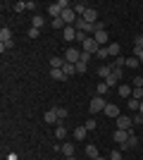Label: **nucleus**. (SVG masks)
<instances>
[{"instance_id": "nucleus-1", "label": "nucleus", "mask_w": 143, "mask_h": 160, "mask_svg": "<svg viewBox=\"0 0 143 160\" xmlns=\"http://www.w3.org/2000/svg\"><path fill=\"white\" fill-rule=\"evenodd\" d=\"M105 105H107V103H105V98H102V96H95V98L88 103V112H91V115L105 112Z\"/></svg>"}, {"instance_id": "nucleus-2", "label": "nucleus", "mask_w": 143, "mask_h": 160, "mask_svg": "<svg viewBox=\"0 0 143 160\" xmlns=\"http://www.w3.org/2000/svg\"><path fill=\"white\" fill-rule=\"evenodd\" d=\"M81 50H83V53H91V55H95L98 50H100V46L95 43V38H93V36H88V38H86V41L81 43Z\"/></svg>"}, {"instance_id": "nucleus-3", "label": "nucleus", "mask_w": 143, "mask_h": 160, "mask_svg": "<svg viewBox=\"0 0 143 160\" xmlns=\"http://www.w3.org/2000/svg\"><path fill=\"white\" fill-rule=\"evenodd\" d=\"M79 60H81V50H79V48H67V53H64V62L76 65Z\"/></svg>"}, {"instance_id": "nucleus-4", "label": "nucleus", "mask_w": 143, "mask_h": 160, "mask_svg": "<svg viewBox=\"0 0 143 160\" xmlns=\"http://www.w3.org/2000/svg\"><path fill=\"white\" fill-rule=\"evenodd\" d=\"M93 38H95V43H98V46H110V36H107V31H105V29H98V31L93 33Z\"/></svg>"}, {"instance_id": "nucleus-5", "label": "nucleus", "mask_w": 143, "mask_h": 160, "mask_svg": "<svg viewBox=\"0 0 143 160\" xmlns=\"http://www.w3.org/2000/svg\"><path fill=\"white\" fill-rule=\"evenodd\" d=\"M131 124H134V117H126V115H119V117H117V129L131 132Z\"/></svg>"}, {"instance_id": "nucleus-6", "label": "nucleus", "mask_w": 143, "mask_h": 160, "mask_svg": "<svg viewBox=\"0 0 143 160\" xmlns=\"http://www.w3.org/2000/svg\"><path fill=\"white\" fill-rule=\"evenodd\" d=\"M112 139H115L117 143H119V146H124V143L129 141V132H126V129H117V132H115V136H112Z\"/></svg>"}, {"instance_id": "nucleus-7", "label": "nucleus", "mask_w": 143, "mask_h": 160, "mask_svg": "<svg viewBox=\"0 0 143 160\" xmlns=\"http://www.w3.org/2000/svg\"><path fill=\"white\" fill-rule=\"evenodd\" d=\"M105 115H107V117H119V105H117V103H107V105H105Z\"/></svg>"}, {"instance_id": "nucleus-8", "label": "nucleus", "mask_w": 143, "mask_h": 160, "mask_svg": "<svg viewBox=\"0 0 143 160\" xmlns=\"http://www.w3.org/2000/svg\"><path fill=\"white\" fill-rule=\"evenodd\" d=\"M62 38L69 41V43H72V41H76V29H74V27H64V29H62Z\"/></svg>"}, {"instance_id": "nucleus-9", "label": "nucleus", "mask_w": 143, "mask_h": 160, "mask_svg": "<svg viewBox=\"0 0 143 160\" xmlns=\"http://www.w3.org/2000/svg\"><path fill=\"white\" fill-rule=\"evenodd\" d=\"M60 151H62L64 158H72V155H74V143H72V141H64V143L60 146Z\"/></svg>"}, {"instance_id": "nucleus-10", "label": "nucleus", "mask_w": 143, "mask_h": 160, "mask_svg": "<svg viewBox=\"0 0 143 160\" xmlns=\"http://www.w3.org/2000/svg\"><path fill=\"white\" fill-rule=\"evenodd\" d=\"M112 72H115V69H112V65H100V67H98V77H100L102 81L107 79V77H110Z\"/></svg>"}, {"instance_id": "nucleus-11", "label": "nucleus", "mask_w": 143, "mask_h": 160, "mask_svg": "<svg viewBox=\"0 0 143 160\" xmlns=\"http://www.w3.org/2000/svg\"><path fill=\"white\" fill-rule=\"evenodd\" d=\"M117 91H119V96H122V98H131L134 86H129V84H119V86H117Z\"/></svg>"}, {"instance_id": "nucleus-12", "label": "nucleus", "mask_w": 143, "mask_h": 160, "mask_svg": "<svg viewBox=\"0 0 143 160\" xmlns=\"http://www.w3.org/2000/svg\"><path fill=\"white\" fill-rule=\"evenodd\" d=\"M81 19H86L88 24H95V19H98V12H95L93 7H88V10L83 12V17H81Z\"/></svg>"}, {"instance_id": "nucleus-13", "label": "nucleus", "mask_w": 143, "mask_h": 160, "mask_svg": "<svg viewBox=\"0 0 143 160\" xmlns=\"http://www.w3.org/2000/svg\"><path fill=\"white\" fill-rule=\"evenodd\" d=\"M10 41H12V31L7 27H2L0 29V43H10Z\"/></svg>"}, {"instance_id": "nucleus-14", "label": "nucleus", "mask_w": 143, "mask_h": 160, "mask_svg": "<svg viewBox=\"0 0 143 160\" xmlns=\"http://www.w3.org/2000/svg\"><path fill=\"white\" fill-rule=\"evenodd\" d=\"M43 120H45L48 124H55V122H60V120H57V112H55V108H53V110H48V112L43 115Z\"/></svg>"}, {"instance_id": "nucleus-15", "label": "nucleus", "mask_w": 143, "mask_h": 160, "mask_svg": "<svg viewBox=\"0 0 143 160\" xmlns=\"http://www.w3.org/2000/svg\"><path fill=\"white\" fill-rule=\"evenodd\" d=\"M86 155H88V158H100V153H98V146H95V143H88V146H86Z\"/></svg>"}, {"instance_id": "nucleus-16", "label": "nucleus", "mask_w": 143, "mask_h": 160, "mask_svg": "<svg viewBox=\"0 0 143 160\" xmlns=\"http://www.w3.org/2000/svg\"><path fill=\"white\" fill-rule=\"evenodd\" d=\"M143 50V33H138L136 41H134V55H138Z\"/></svg>"}, {"instance_id": "nucleus-17", "label": "nucleus", "mask_w": 143, "mask_h": 160, "mask_svg": "<svg viewBox=\"0 0 143 160\" xmlns=\"http://www.w3.org/2000/svg\"><path fill=\"white\" fill-rule=\"evenodd\" d=\"M50 77H53L55 81H64L67 79V74L62 72V69H50Z\"/></svg>"}, {"instance_id": "nucleus-18", "label": "nucleus", "mask_w": 143, "mask_h": 160, "mask_svg": "<svg viewBox=\"0 0 143 160\" xmlns=\"http://www.w3.org/2000/svg\"><path fill=\"white\" fill-rule=\"evenodd\" d=\"M86 134H88V129H86V127H76L74 129V139L83 141V139H86Z\"/></svg>"}, {"instance_id": "nucleus-19", "label": "nucleus", "mask_w": 143, "mask_h": 160, "mask_svg": "<svg viewBox=\"0 0 143 160\" xmlns=\"http://www.w3.org/2000/svg\"><path fill=\"white\" fill-rule=\"evenodd\" d=\"M95 58H98V60H107V58H110V50H107V46H102L100 50L95 53Z\"/></svg>"}, {"instance_id": "nucleus-20", "label": "nucleus", "mask_w": 143, "mask_h": 160, "mask_svg": "<svg viewBox=\"0 0 143 160\" xmlns=\"http://www.w3.org/2000/svg\"><path fill=\"white\" fill-rule=\"evenodd\" d=\"M107 50H110V58H119V43H110Z\"/></svg>"}, {"instance_id": "nucleus-21", "label": "nucleus", "mask_w": 143, "mask_h": 160, "mask_svg": "<svg viewBox=\"0 0 143 160\" xmlns=\"http://www.w3.org/2000/svg\"><path fill=\"white\" fill-rule=\"evenodd\" d=\"M86 10H88V5H86V2H76V5H74V12L79 14V17H83V12H86Z\"/></svg>"}, {"instance_id": "nucleus-22", "label": "nucleus", "mask_w": 143, "mask_h": 160, "mask_svg": "<svg viewBox=\"0 0 143 160\" xmlns=\"http://www.w3.org/2000/svg\"><path fill=\"white\" fill-rule=\"evenodd\" d=\"M62 65H64L62 58H53V60H50V69H62Z\"/></svg>"}, {"instance_id": "nucleus-23", "label": "nucleus", "mask_w": 143, "mask_h": 160, "mask_svg": "<svg viewBox=\"0 0 143 160\" xmlns=\"http://www.w3.org/2000/svg\"><path fill=\"white\" fill-rule=\"evenodd\" d=\"M131 98L143 100V86H134V91H131Z\"/></svg>"}, {"instance_id": "nucleus-24", "label": "nucleus", "mask_w": 143, "mask_h": 160, "mask_svg": "<svg viewBox=\"0 0 143 160\" xmlns=\"http://www.w3.org/2000/svg\"><path fill=\"white\" fill-rule=\"evenodd\" d=\"M45 22H43V17L41 14H34V19H31V27H36V29H41Z\"/></svg>"}, {"instance_id": "nucleus-25", "label": "nucleus", "mask_w": 143, "mask_h": 160, "mask_svg": "<svg viewBox=\"0 0 143 160\" xmlns=\"http://www.w3.org/2000/svg\"><path fill=\"white\" fill-rule=\"evenodd\" d=\"M95 91H98V96H105L110 91V86L107 84H105V81H100V84H98V86H95Z\"/></svg>"}, {"instance_id": "nucleus-26", "label": "nucleus", "mask_w": 143, "mask_h": 160, "mask_svg": "<svg viewBox=\"0 0 143 160\" xmlns=\"http://www.w3.org/2000/svg\"><path fill=\"white\" fill-rule=\"evenodd\" d=\"M129 110H134V112H138V108H141V100H136V98H129Z\"/></svg>"}, {"instance_id": "nucleus-27", "label": "nucleus", "mask_w": 143, "mask_h": 160, "mask_svg": "<svg viewBox=\"0 0 143 160\" xmlns=\"http://www.w3.org/2000/svg\"><path fill=\"white\" fill-rule=\"evenodd\" d=\"M62 72L69 77V74H74V72H76V67H74V65H69V62H64V65H62Z\"/></svg>"}, {"instance_id": "nucleus-28", "label": "nucleus", "mask_w": 143, "mask_h": 160, "mask_svg": "<svg viewBox=\"0 0 143 160\" xmlns=\"http://www.w3.org/2000/svg\"><path fill=\"white\" fill-rule=\"evenodd\" d=\"M55 112H57V120H60V122L69 115V112H67V108H55Z\"/></svg>"}, {"instance_id": "nucleus-29", "label": "nucleus", "mask_w": 143, "mask_h": 160, "mask_svg": "<svg viewBox=\"0 0 143 160\" xmlns=\"http://www.w3.org/2000/svg\"><path fill=\"white\" fill-rule=\"evenodd\" d=\"M55 136L64 141V139H67V129H64V127H57V129H55Z\"/></svg>"}, {"instance_id": "nucleus-30", "label": "nucleus", "mask_w": 143, "mask_h": 160, "mask_svg": "<svg viewBox=\"0 0 143 160\" xmlns=\"http://www.w3.org/2000/svg\"><path fill=\"white\" fill-rule=\"evenodd\" d=\"M50 24H53V29H64V27H67V24L62 22V17H57V19H53V22H50Z\"/></svg>"}, {"instance_id": "nucleus-31", "label": "nucleus", "mask_w": 143, "mask_h": 160, "mask_svg": "<svg viewBox=\"0 0 143 160\" xmlns=\"http://www.w3.org/2000/svg\"><path fill=\"white\" fill-rule=\"evenodd\" d=\"M138 65H141V62H138V58H136V55H134V58H129V60H126V67H131V69H136Z\"/></svg>"}, {"instance_id": "nucleus-32", "label": "nucleus", "mask_w": 143, "mask_h": 160, "mask_svg": "<svg viewBox=\"0 0 143 160\" xmlns=\"http://www.w3.org/2000/svg\"><path fill=\"white\" fill-rule=\"evenodd\" d=\"M76 74H83V72H86V69H88V65H83V62H76Z\"/></svg>"}, {"instance_id": "nucleus-33", "label": "nucleus", "mask_w": 143, "mask_h": 160, "mask_svg": "<svg viewBox=\"0 0 143 160\" xmlns=\"http://www.w3.org/2000/svg\"><path fill=\"white\" fill-rule=\"evenodd\" d=\"M83 127L88 129V132H93V129L98 127V122H95V120H86V124H83Z\"/></svg>"}, {"instance_id": "nucleus-34", "label": "nucleus", "mask_w": 143, "mask_h": 160, "mask_svg": "<svg viewBox=\"0 0 143 160\" xmlns=\"http://www.w3.org/2000/svg\"><path fill=\"white\" fill-rule=\"evenodd\" d=\"M38 33H41V29L31 27V29H29V38H38Z\"/></svg>"}, {"instance_id": "nucleus-35", "label": "nucleus", "mask_w": 143, "mask_h": 160, "mask_svg": "<svg viewBox=\"0 0 143 160\" xmlns=\"http://www.w3.org/2000/svg\"><path fill=\"white\" fill-rule=\"evenodd\" d=\"M91 58H93L91 53H83V50H81V60H79V62H83V65H88V60H91Z\"/></svg>"}, {"instance_id": "nucleus-36", "label": "nucleus", "mask_w": 143, "mask_h": 160, "mask_svg": "<svg viewBox=\"0 0 143 160\" xmlns=\"http://www.w3.org/2000/svg\"><path fill=\"white\" fill-rule=\"evenodd\" d=\"M26 10V2H14V12H24Z\"/></svg>"}, {"instance_id": "nucleus-37", "label": "nucleus", "mask_w": 143, "mask_h": 160, "mask_svg": "<svg viewBox=\"0 0 143 160\" xmlns=\"http://www.w3.org/2000/svg\"><path fill=\"white\" fill-rule=\"evenodd\" d=\"M134 124H143V115H141V112L134 115Z\"/></svg>"}, {"instance_id": "nucleus-38", "label": "nucleus", "mask_w": 143, "mask_h": 160, "mask_svg": "<svg viewBox=\"0 0 143 160\" xmlns=\"http://www.w3.org/2000/svg\"><path fill=\"white\" fill-rule=\"evenodd\" d=\"M110 160H122V155H119V151H112V153H110Z\"/></svg>"}, {"instance_id": "nucleus-39", "label": "nucleus", "mask_w": 143, "mask_h": 160, "mask_svg": "<svg viewBox=\"0 0 143 160\" xmlns=\"http://www.w3.org/2000/svg\"><path fill=\"white\" fill-rule=\"evenodd\" d=\"M131 84H134V86H143V79H141V77H134V81H131Z\"/></svg>"}, {"instance_id": "nucleus-40", "label": "nucleus", "mask_w": 143, "mask_h": 160, "mask_svg": "<svg viewBox=\"0 0 143 160\" xmlns=\"http://www.w3.org/2000/svg\"><path fill=\"white\" fill-rule=\"evenodd\" d=\"M136 58H138V62H141V65H143V50H141V53L136 55Z\"/></svg>"}, {"instance_id": "nucleus-41", "label": "nucleus", "mask_w": 143, "mask_h": 160, "mask_svg": "<svg viewBox=\"0 0 143 160\" xmlns=\"http://www.w3.org/2000/svg\"><path fill=\"white\" fill-rule=\"evenodd\" d=\"M138 112H141V115H143V100H141V108H138Z\"/></svg>"}, {"instance_id": "nucleus-42", "label": "nucleus", "mask_w": 143, "mask_h": 160, "mask_svg": "<svg viewBox=\"0 0 143 160\" xmlns=\"http://www.w3.org/2000/svg\"><path fill=\"white\" fill-rule=\"evenodd\" d=\"M95 160H110V158H95Z\"/></svg>"}, {"instance_id": "nucleus-43", "label": "nucleus", "mask_w": 143, "mask_h": 160, "mask_svg": "<svg viewBox=\"0 0 143 160\" xmlns=\"http://www.w3.org/2000/svg\"><path fill=\"white\" fill-rule=\"evenodd\" d=\"M67 160H76V158H74V155H72V158H67Z\"/></svg>"}, {"instance_id": "nucleus-44", "label": "nucleus", "mask_w": 143, "mask_h": 160, "mask_svg": "<svg viewBox=\"0 0 143 160\" xmlns=\"http://www.w3.org/2000/svg\"><path fill=\"white\" fill-rule=\"evenodd\" d=\"M141 29H143V24H141Z\"/></svg>"}, {"instance_id": "nucleus-45", "label": "nucleus", "mask_w": 143, "mask_h": 160, "mask_svg": "<svg viewBox=\"0 0 143 160\" xmlns=\"http://www.w3.org/2000/svg\"><path fill=\"white\" fill-rule=\"evenodd\" d=\"M141 14H143V12H141Z\"/></svg>"}]
</instances>
